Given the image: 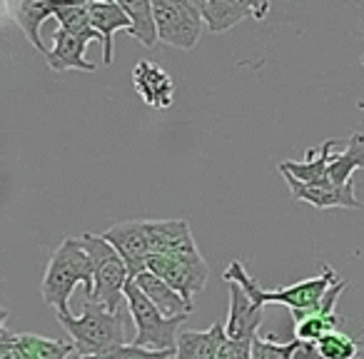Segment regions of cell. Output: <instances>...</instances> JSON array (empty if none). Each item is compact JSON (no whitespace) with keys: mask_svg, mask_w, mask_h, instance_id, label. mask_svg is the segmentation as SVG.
<instances>
[{"mask_svg":"<svg viewBox=\"0 0 364 359\" xmlns=\"http://www.w3.org/2000/svg\"><path fill=\"white\" fill-rule=\"evenodd\" d=\"M55 6L58 3H50V0H23L21 6L16 8V21L21 26V31L26 33V38L31 41V45L36 48L38 53L48 55V48L43 45L41 41V28L46 21L55 18Z\"/></svg>","mask_w":364,"mask_h":359,"instance_id":"ffe728a7","label":"cell"},{"mask_svg":"<svg viewBox=\"0 0 364 359\" xmlns=\"http://www.w3.org/2000/svg\"><path fill=\"white\" fill-rule=\"evenodd\" d=\"M58 322L70 337L75 347V357L95 359L112 352L117 347H125V319L122 312H107L105 307L87 299L80 317L73 314H58Z\"/></svg>","mask_w":364,"mask_h":359,"instance_id":"3957f363","label":"cell"},{"mask_svg":"<svg viewBox=\"0 0 364 359\" xmlns=\"http://www.w3.org/2000/svg\"><path fill=\"white\" fill-rule=\"evenodd\" d=\"M77 284H82L85 297L90 299L92 289H95V267H92L90 254L77 242V237H65L48 262L46 277L41 284V297L43 302L55 309V314H73L70 294Z\"/></svg>","mask_w":364,"mask_h":359,"instance_id":"7a4b0ae2","label":"cell"},{"mask_svg":"<svg viewBox=\"0 0 364 359\" xmlns=\"http://www.w3.org/2000/svg\"><path fill=\"white\" fill-rule=\"evenodd\" d=\"M92 41L87 38H77V36H70V33L60 31L58 28L53 33V48L50 53L46 55L48 65L50 70L55 73H65V70H82V73H95L97 68L92 63L85 60V50Z\"/></svg>","mask_w":364,"mask_h":359,"instance_id":"e0dca14e","label":"cell"},{"mask_svg":"<svg viewBox=\"0 0 364 359\" xmlns=\"http://www.w3.org/2000/svg\"><path fill=\"white\" fill-rule=\"evenodd\" d=\"M347 284H349L347 279L339 277L337 282L329 287L322 307H319L314 314H309V317H304L302 322L294 324V337L302 339V342H314V344H317L319 339L327 337L329 332H337L339 324H342V317H337V312H334V304H337V299L342 297V292L347 289Z\"/></svg>","mask_w":364,"mask_h":359,"instance_id":"9a60e30c","label":"cell"},{"mask_svg":"<svg viewBox=\"0 0 364 359\" xmlns=\"http://www.w3.org/2000/svg\"><path fill=\"white\" fill-rule=\"evenodd\" d=\"M200 11L205 18V28L210 33H225L237 23L255 18L264 21L269 13V3H247V0H200Z\"/></svg>","mask_w":364,"mask_h":359,"instance_id":"30bf717a","label":"cell"},{"mask_svg":"<svg viewBox=\"0 0 364 359\" xmlns=\"http://www.w3.org/2000/svg\"><path fill=\"white\" fill-rule=\"evenodd\" d=\"M125 302L132 322H135V339L130 344H137L150 352H175L177 349V329L188 322V317H162L160 309L142 294V289L135 282H127Z\"/></svg>","mask_w":364,"mask_h":359,"instance_id":"5b68a950","label":"cell"},{"mask_svg":"<svg viewBox=\"0 0 364 359\" xmlns=\"http://www.w3.org/2000/svg\"><path fill=\"white\" fill-rule=\"evenodd\" d=\"M294 359H322V354H319V349L314 342H302V339H299V347H297V352H294Z\"/></svg>","mask_w":364,"mask_h":359,"instance_id":"f1b7e54d","label":"cell"},{"mask_svg":"<svg viewBox=\"0 0 364 359\" xmlns=\"http://www.w3.org/2000/svg\"><path fill=\"white\" fill-rule=\"evenodd\" d=\"M235 342L225 322H215L208 332H180L175 359H232Z\"/></svg>","mask_w":364,"mask_h":359,"instance_id":"9c48e42d","label":"cell"},{"mask_svg":"<svg viewBox=\"0 0 364 359\" xmlns=\"http://www.w3.org/2000/svg\"><path fill=\"white\" fill-rule=\"evenodd\" d=\"M132 85L142 102L155 110H167L175 100V82L165 68L155 65L152 60H140L132 68Z\"/></svg>","mask_w":364,"mask_h":359,"instance_id":"7c38bea8","label":"cell"},{"mask_svg":"<svg viewBox=\"0 0 364 359\" xmlns=\"http://www.w3.org/2000/svg\"><path fill=\"white\" fill-rule=\"evenodd\" d=\"M317 349L322 354V359H357L359 347L349 334L344 332H329L327 337H322L317 342Z\"/></svg>","mask_w":364,"mask_h":359,"instance_id":"d4e9b609","label":"cell"},{"mask_svg":"<svg viewBox=\"0 0 364 359\" xmlns=\"http://www.w3.org/2000/svg\"><path fill=\"white\" fill-rule=\"evenodd\" d=\"M284 180L289 185V193L297 203H307L317 210H329V208H344V210H359L362 203L357 200L354 193V180L342 188L337 185H329V188H312V185H304L299 180H294L289 172H282Z\"/></svg>","mask_w":364,"mask_h":359,"instance_id":"4fadbf2b","label":"cell"},{"mask_svg":"<svg viewBox=\"0 0 364 359\" xmlns=\"http://www.w3.org/2000/svg\"><path fill=\"white\" fill-rule=\"evenodd\" d=\"M299 347V339L292 342H277V337H255L252 342V359H294V352Z\"/></svg>","mask_w":364,"mask_h":359,"instance_id":"484cf974","label":"cell"},{"mask_svg":"<svg viewBox=\"0 0 364 359\" xmlns=\"http://www.w3.org/2000/svg\"><path fill=\"white\" fill-rule=\"evenodd\" d=\"M122 11L130 18V31L127 36L135 38L140 45L155 48L160 36H157V23H155V3L150 0H132V3H120Z\"/></svg>","mask_w":364,"mask_h":359,"instance_id":"7402d4cb","label":"cell"},{"mask_svg":"<svg viewBox=\"0 0 364 359\" xmlns=\"http://www.w3.org/2000/svg\"><path fill=\"white\" fill-rule=\"evenodd\" d=\"M155 23L162 45L177 50H193L205 31L203 11L195 0H157Z\"/></svg>","mask_w":364,"mask_h":359,"instance_id":"8992f818","label":"cell"},{"mask_svg":"<svg viewBox=\"0 0 364 359\" xmlns=\"http://www.w3.org/2000/svg\"><path fill=\"white\" fill-rule=\"evenodd\" d=\"M132 282L142 289V294H145V297L150 299L157 309H160L162 317H170V319L172 317H190V312H193V304L185 302L182 294H177L175 289L165 282V279H160L157 274H152L150 269H145L142 274H137Z\"/></svg>","mask_w":364,"mask_h":359,"instance_id":"d6986e66","label":"cell"},{"mask_svg":"<svg viewBox=\"0 0 364 359\" xmlns=\"http://www.w3.org/2000/svg\"><path fill=\"white\" fill-rule=\"evenodd\" d=\"M334 145L337 140H324L319 150L309 147L304 160H284L279 162V172H289L294 180L304 185H312V188H329V160L334 155Z\"/></svg>","mask_w":364,"mask_h":359,"instance_id":"2e32d148","label":"cell"},{"mask_svg":"<svg viewBox=\"0 0 364 359\" xmlns=\"http://www.w3.org/2000/svg\"><path fill=\"white\" fill-rule=\"evenodd\" d=\"M87 11H90L92 28L100 33L102 38V63L112 65V36L117 31H130V18L122 11L120 3H110V0H95V3H87Z\"/></svg>","mask_w":364,"mask_h":359,"instance_id":"ac0fdd59","label":"cell"},{"mask_svg":"<svg viewBox=\"0 0 364 359\" xmlns=\"http://www.w3.org/2000/svg\"><path fill=\"white\" fill-rule=\"evenodd\" d=\"M55 21L60 23V31L70 33V36L102 43L100 33L92 28L87 3H58L55 6Z\"/></svg>","mask_w":364,"mask_h":359,"instance_id":"603a6c76","label":"cell"},{"mask_svg":"<svg viewBox=\"0 0 364 359\" xmlns=\"http://www.w3.org/2000/svg\"><path fill=\"white\" fill-rule=\"evenodd\" d=\"M357 107H359V110H364V97H362V100L357 102Z\"/></svg>","mask_w":364,"mask_h":359,"instance_id":"f546056e","label":"cell"},{"mask_svg":"<svg viewBox=\"0 0 364 359\" xmlns=\"http://www.w3.org/2000/svg\"><path fill=\"white\" fill-rule=\"evenodd\" d=\"M152 254H195L193 230L185 220H147Z\"/></svg>","mask_w":364,"mask_h":359,"instance_id":"5bb4252c","label":"cell"},{"mask_svg":"<svg viewBox=\"0 0 364 359\" xmlns=\"http://www.w3.org/2000/svg\"><path fill=\"white\" fill-rule=\"evenodd\" d=\"M147 269L165 279L177 294L188 304H193V297L208 287L210 267L203 259V254H152Z\"/></svg>","mask_w":364,"mask_h":359,"instance_id":"52a82bcc","label":"cell"},{"mask_svg":"<svg viewBox=\"0 0 364 359\" xmlns=\"http://www.w3.org/2000/svg\"><path fill=\"white\" fill-rule=\"evenodd\" d=\"M70 359H80V357H70Z\"/></svg>","mask_w":364,"mask_h":359,"instance_id":"4dcf8cb0","label":"cell"},{"mask_svg":"<svg viewBox=\"0 0 364 359\" xmlns=\"http://www.w3.org/2000/svg\"><path fill=\"white\" fill-rule=\"evenodd\" d=\"M95 267V289H92L90 302L105 307L107 312H120V302L125 299V287L130 282V272L117 250L107 242L102 235H82L77 237Z\"/></svg>","mask_w":364,"mask_h":359,"instance_id":"277c9868","label":"cell"},{"mask_svg":"<svg viewBox=\"0 0 364 359\" xmlns=\"http://www.w3.org/2000/svg\"><path fill=\"white\" fill-rule=\"evenodd\" d=\"M102 237L117 250L122 262L127 264L130 279L142 274L147 269V262L152 257L150 235H147V220H130V223L112 225L110 230L102 232Z\"/></svg>","mask_w":364,"mask_h":359,"instance_id":"ba28073f","label":"cell"},{"mask_svg":"<svg viewBox=\"0 0 364 359\" xmlns=\"http://www.w3.org/2000/svg\"><path fill=\"white\" fill-rule=\"evenodd\" d=\"M175 352H150V349H142V347H137V344H125V347H117V349H112V352L102 354V357H95V359H170V357H175Z\"/></svg>","mask_w":364,"mask_h":359,"instance_id":"4316f807","label":"cell"},{"mask_svg":"<svg viewBox=\"0 0 364 359\" xmlns=\"http://www.w3.org/2000/svg\"><path fill=\"white\" fill-rule=\"evenodd\" d=\"M0 359H26L23 349L16 342V334L8 329V324L0 327Z\"/></svg>","mask_w":364,"mask_h":359,"instance_id":"83f0119b","label":"cell"},{"mask_svg":"<svg viewBox=\"0 0 364 359\" xmlns=\"http://www.w3.org/2000/svg\"><path fill=\"white\" fill-rule=\"evenodd\" d=\"M223 279L225 282H237L259 307H264V304H284V307H289V312H292V324H297L322 307L329 287L337 282L339 274L334 272L329 264H322V272H319L317 277L302 279V282H297V284H289V287H284V289H272V292H269V289L259 287L257 279L250 277L247 269H245V264L240 262V259H232L230 267L225 269Z\"/></svg>","mask_w":364,"mask_h":359,"instance_id":"6da1fadb","label":"cell"},{"mask_svg":"<svg viewBox=\"0 0 364 359\" xmlns=\"http://www.w3.org/2000/svg\"><path fill=\"white\" fill-rule=\"evenodd\" d=\"M354 170H364V132H352L347 147L332 155V160H329V183L337 185V188L352 183Z\"/></svg>","mask_w":364,"mask_h":359,"instance_id":"44dd1931","label":"cell"},{"mask_svg":"<svg viewBox=\"0 0 364 359\" xmlns=\"http://www.w3.org/2000/svg\"><path fill=\"white\" fill-rule=\"evenodd\" d=\"M230 287V312L225 319L228 337L237 342H252L257 337V329L262 327L264 307H259L237 282H228Z\"/></svg>","mask_w":364,"mask_h":359,"instance_id":"8fae6325","label":"cell"},{"mask_svg":"<svg viewBox=\"0 0 364 359\" xmlns=\"http://www.w3.org/2000/svg\"><path fill=\"white\" fill-rule=\"evenodd\" d=\"M16 342L26 359H70V354H75V347L70 342H58L38 334H16Z\"/></svg>","mask_w":364,"mask_h":359,"instance_id":"cb8c5ba5","label":"cell"}]
</instances>
